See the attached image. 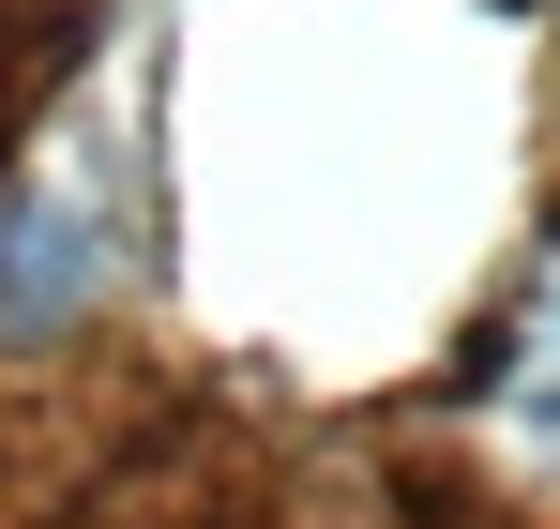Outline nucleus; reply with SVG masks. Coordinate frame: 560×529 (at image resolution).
Segmentation results:
<instances>
[{
	"label": "nucleus",
	"instance_id": "1",
	"mask_svg": "<svg viewBox=\"0 0 560 529\" xmlns=\"http://www.w3.org/2000/svg\"><path fill=\"white\" fill-rule=\"evenodd\" d=\"M121 287V197L77 167H0V349L92 333Z\"/></svg>",
	"mask_w": 560,
	"mask_h": 529
},
{
	"label": "nucleus",
	"instance_id": "2",
	"mask_svg": "<svg viewBox=\"0 0 560 529\" xmlns=\"http://www.w3.org/2000/svg\"><path fill=\"white\" fill-rule=\"evenodd\" d=\"M485 439L530 454V469H560V243H546V272L515 287V318H500V363H485Z\"/></svg>",
	"mask_w": 560,
	"mask_h": 529
}]
</instances>
